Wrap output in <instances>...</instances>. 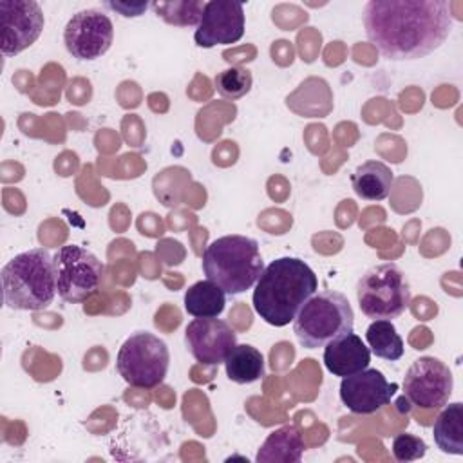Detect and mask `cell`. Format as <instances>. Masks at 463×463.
Wrapping results in <instances>:
<instances>
[{
	"label": "cell",
	"mask_w": 463,
	"mask_h": 463,
	"mask_svg": "<svg viewBox=\"0 0 463 463\" xmlns=\"http://www.w3.org/2000/svg\"><path fill=\"white\" fill-rule=\"evenodd\" d=\"M109 7L119 11L123 16H139L145 9H146V4H137V5H128V4H114V2H109L107 4Z\"/></svg>",
	"instance_id": "cb8c5ba5"
},
{
	"label": "cell",
	"mask_w": 463,
	"mask_h": 463,
	"mask_svg": "<svg viewBox=\"0 0 463 463\" xmlns=\"http://www.w3.org/2000/svg\"><path fill=\"white\" fill-rule=\"evenodd\" d=\"M4 304L16 311H40L56 295L54 259L45 248H33L14 255L2 268Z\"/></svg>",
	"instance_id": "3957f363"
},
{
	"label": "cell",
	"mask_w": 463,
	"mask_h": 463,
	"mask_svg": "<svg viewBox=\"0 0 463 463\" xmlns=\"http://www.w3.org/2000/svg\"><path fill=\"white\" fill-rule=\"evenodd\" d=\"M226 293L212 280H199L184 293V311L195 318H215L222 313Z\"/></svg>",
	"instance_id": "d6986e66"
},
{
	"label": "cell",
	"mask_w": 463,
	"mask_h": 463,
	"mask_svg": "<svg viewBox=\"0 0 463 463\" xmlns=\"http://www.w3.org/2000/svg\"><path fill=\"white\" fill-rule=\"evenodd\" d=\"M226 376L235 383H253L264 376V356L250 344H241L232 349L224 360Z\"/></svg>",
	"instance_id": "ffe728a7"
},
{
	"label": "cell",
	"mask_w": 463,
	"mask_h": 463,
	"mask_svg": "<svg viewBox=\"0 0 463 463\" xmlns=\"http://www.w3.org/2000/svg\"><path fill=\"white\" fill-rule=\"evenodd\" d=\"M394 181L392 170L382 161H365L351 175L353 190L365 201H382L389 195Z\"/></svg>",
	"instance_id": "e0dca14e"
},
{
	"label": "cell",
	"mask_w": 463,
	"mask_h": 463,
	"mask_svg": "<svg viewBox=\"0 0 463 463\" xmlns=\"http://www.w3.org/2000/svg\"><path fill=\"white\" fill-rule=\"evenodd\" d=\"M244 22L242 4L232 0L204 2L194 40L203 49L235 43L244 34Z\"/></svg>",
	"instance_id": "4fadbf2b"
},
{
	"label": "cell",
	"mask_w": 463,
	"mask_h": 463,
	"mask_svg": "<svg viewBox=\"0 0 463 463\" xmlns=\"http://www.w3.org/2000/svg\"><path fill=\"white\" fill-rule=\"evenodd\" d=\"M317 289L318 279L302 259L280 257L271 260L255 282L253 309L266 324L284 327Z\"/></svg>",
	"instance_id": "7a4b0ae2"
},
{
	"label": "cell",
	"mask_w": 463,
	"mask_h": 463,
	"mask_svg": "<svg viewBox=\"0 0 463 463\" xmlns=\"http://www.w3.org/2000/svg\"><path fill=\"white\" fill-rule=\"evenodd\" d=\"M365 340L378 358L396 362L403 356V340L391 320H373L365 331Z\"/></svg>",
	"instance_id": "44dd1931"
},
{
	"label": "cell",
	"mask_w": 463,
	"mask_h": 463,
	"mask_svg": "<svg viewBox=\"0 0 463 463\" xmlns=\"http://www.w3.org/2000/svg\"><path fill=\"white\" fill-rule=\"evenodd\" d=\"M396 385L382 371L364 369L340 382V400L354 414H374L391 403Z\"/></svg>",
	"instance_id": "5bb4252c"
},
{
	"label": "cell",
	"mask_w": 463,
	"mask_h": 463,
	"mask_svg": "<svg viewBox=\"0 0 463 463\" xmlns=\"http://www.w3.org/2000/svg\"><path fill=\"white\" fill-rule=\"evenodd\" d=\"M56 289L71 304H80L99 291L105 268L101 260L78 244L61 246L54 253Z\"/></svg>",
	"instance_id": "ba28073f"
},
{
	"label": "cell",
	"mask_w": 463,
	"mask_h": 463,
	"mask_svg": "<svg viewBox=\"0 0 463 463\" xmlns=\"http://www.w3.org/2000/svg\"><path fill=\"white\" fill-rule=\"evenodd\" d=\"M452 11L445 0H371L364 7L369 42L389 60H418L450 34Z\"/></svg>",
	"instance_id": "6da1fadb"
},
{
	"label": "cell",
	"mask_w": 463,
	"mask_h": 463,
	"mask_svg": "<svg viewBox=\"0 0 463 463\" xmlns=\"http://www.w3.org/2000/svg\"><path fill=\"white\" fill-rule=\"evenodd\" d=\"M213 83H215L217 92L222 98L239 99L250 92L253 78H251V72L244 67H230V69L217 72Z\"/></svg>",
	"instance_id": "7402d4cb"
},
{
	"label": "cell",
	"mask_w": 463,
	"mask_h": 463,
	"mask_svg": "<svg viewBox=\"0 0 463 463\" xmlns=\"http://www.w3.org/2000/svg\"><path fill=\"white\" fill-rule=\"evenodd\" d=\"M114 40L112 20L99 9H83L72 14L63 29V43L76 60L89 61L105 54Z\"/></svg>",
	"instance_id": "30bf717a"
},
{
	"label": "cell",
	"mask_w": 463,
	"mask_h": 463,
	"mask_svg": "<svg viewBox=\"0 0 463 463\" xmlns=\"http://www.w3.org/2000/svg\"><path fill=\"white\" fill-rule=\"evenodd\" d=\"M452 373L434 356H421L411 364L403 378V396L418 409L432 411L449 403L452 394Z\"/></svg>",
	"instance_id": "9c48e42d"
},
{
	"label": "cell",
	"mask_w": 463,
	"mask_h": 463,
	"mask_svg": "<svg viewBox=\"0 0 463 463\" xmlns=\"http://www.w3.org/2000/svg\"><path fill=\"white\" fill-rule=\"evenodd\" d=\"M369 364L371 349L353 331L336 336L324 345V365L335 376H351L367 369Z\"/></svg>",
	"instance_id": "9a60e30c"
},
{
	"label": "cell",
	"mask_w": 463,
	"mask_h": 463,
	"mask_svg": "<svg viewBox=\"0 0 463 463\" xmlns=\"http://www.w3.org/2000/svg\"><path fill=\"white\" fill-rule=\"evenodd\" d=\"M43 13L33 0L0 2V51L4 56H14L31 47L43 31Z\"/></svg>",
	"instance_id": "8fae6325"
},
{
	"label": "cell",
	"mask_w": 463,
	"mask_h": 463,
	"mask_svg": "<svg viewBox=\"0 0 463 463\" xmlns=\"http://www.w3.org/2000/svg\"><path fill=\"white\" fill-rule=\"evenodd\" d=\"M203 271L226 295L244 293L264 271L259 242L246 235H224L212 241L203 253Z\"/></svg>",
	"instance_id": "277c9868"
},
{
	"label": "cell",
	"mask_w": 463,
	"mask_h": 463,
	"mask_svg": "<svg viewBox=\"0 0 463 463\" xmlns=\"http://www.w3.org/2000/svg\"><path fill=\"white\" fill-rule=\"evenodd\" d=\"M304 454V439L295 425H284L268 434L255 459L257 463H297Z\"/></svg>",
	"instance_id": "2e32d148"
},
{
	"label": "cell",
	"mask_w": 463,
	"mask_h": 463,
	"mask_svg": "<svg viewBox=\"0 0 463 463\" xmlns=\"http://www.w3.org/2000/svg\"><path fill=\"white\" fill-rule=\"evenodd\" d=\"M392 456L396 461L407 463V461H416L421 459L427 452V443L414 434H396L392 438Z\"/></svg>",
	"instance_id": "603a6c76"
},
{
	"label": "cell",
	"mask_w": 463,
	"mask_h": 463,
	"mask_svg": "<svg viewBox=\"0 0 463 463\" xmlns=\"http://www.w3.org/2000/svg\"><path fill=\"white\" fill-rule=\"evenodd\" d=\"M353 327L354 313L347 297L333 289L315 293L293 320V333L306 349L324 347L336 336L351 333Z\"/></svg>",
	"instance_id": "5b68a950"
},
{
	"label": "cell",
	"mask_w": 463,
	"mask_h": 463,
	"mask_svg": "<svg viewBox=\"0 0 463 463\" xmlns=\"http://www.w3.org/2000/svg\"><path fill=\"white\" fill-rule=\"evenodd\" d=\"M434 441L445 454L463 456V403H445L432 427Z\"/></svg>",
	"instance_id": "ac0fdd59"
},
{
	"label": "cell",
	"mask_w": 463,
	"mask_h": 463,
	"mask_svg": "<svg viewBox=\"0 0 463 463\" xmlns=\"http://www.w3.org/2000/svg\"><path fill=\"white\" fill-rule=\"evenodd\" d=\"M356 300L367 318H398L411 306V288L405 273L391 262L369 268L356 282Z\"/></svg>",
	"instance_id": "8992f818"
},
{
	"label": "cell",
	"mask_w": 463,
	"mask_h": 463,
	"mask_svg": "<svg viewBox=\"0 0 463 463\" xmlns=\"http://www.w3.org/2000/svg\"><path fill=\"white\" fill-rule=\"evenodd\" d=\"M170 365V353L165 340L148 333L137 331L130 335L119 347L116 356V369L119 376L132 387L154 389L157 387Z\"/></svg>",
	"instance_id": "52a82bcc"
},
{
	"label": "cell",
	"mask_w": 463,
	"mask_h": 463,
	"mask_svg": "<svg viewBox=\"0 0 463 463\" xmlns=\"http://www.w3.org/2000/svg\"><path fill=\"white\" fill-rule=\"evenodd\" d=\"M184 345L188 353L203 365L224 364L237 345V335L226 320L194 318L184 329Z\"/></svg>",
	"instance_id": "7c38bea8"
}]
</instances>
